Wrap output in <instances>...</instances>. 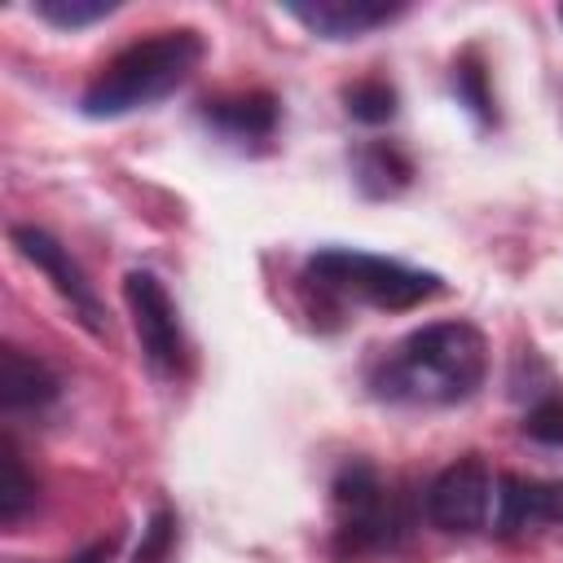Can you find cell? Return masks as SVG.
Returning <instances> with one entry per match:
<instances>
[{"instance_id": "7a4b0ae2", "label": "cell", "mask_w": 563, "mask_h": 563, "mask_svg": "<svg viewBox=\"0 0 563 563\" xmlns=\"http://www.w3.org/2000/svg\"><path fill=\"white\" fill-rule=\"evenodd\" d=\"M202 62L198 31H158L114 53L79 97L88 119H119L172 97Z\"/></svg>"}, {"instance_id": "8992f818", "label": "cell", "mask_w": 563, "mask_h": 563, "mask_svg": "<svg viewBox=\"0 0 563 563\" xmlns=\"http://www.w3.org/2000/svg\"><path fill=\"white\" fill-rule=\"evenodd\" d=\"M497 475L479 457H462L444 466L427 488V519L444 532H479L493 523Z\"/></svg>"}, {"instance_id": "5b68a950", "label": "cell", "mask_w": 563, "mask_h": 563, "mask_svg": "<svg viewBox=\"0 0 563 563\" xmlns=\"http://www.w3.org/2000/svg\"><path fill=\"white\" fill-rule=\"evenodd\" d=\"M123 299H128V312H132V330H136V343L145 352V361L167 374V378H180L189 369V343H185V330H180V312L167 295V286L136 268L128 273L123 282Z\"/></svg>"}, {"instance_id": "6da1fadb", "label": "cell", "mask_w": 563, "mask_h": 563, "mask_svg": "<svg viewBox=\"0 0 563 563\" xmlns=\"http://www.w3.org/2000/svg\"><path fill=\"white\" fill-rule=\"evenodd\" d=\"M484 374H488L484 334L471 321H431L409 339H400L378 361L369 387L396 405H457L475 396Z\"/></svg>"}, {"instance_id": "9a60e30c", "label": "cell", "mask_w": 563, "mask_h": 563, "mask_svg": "<svg viewBox=\"0 0 563 563\" xmlns=\"http://www.w3.org/2000/svg\"><path fill=\"white\" fill-rule=\"evenodd\" d=\"M453 92H457V101H462L479 123H488V119H493V97H488L484 62H479L475 53H466V57H457V62H453Z\"/></svg>"}, {"instance_id": "2e32d148", "label": "cell", "mask_w": 563, "mask_h": 563, "mask_svg": "<svg viewBox=\"0 0 563 563\" xmlns=\"http://www.w3.org/2000/svg\"><path fill=\"white\" fill-rule=\"evenodd\" d=\"M343 101H347V114L361 119V123H387V119L396 114V92H391V84H383V79H361V84H352V88L343 92Z\"/></svg>"}, {"instance_id": "7c38bea8", "label": "cell", "mask_w": 563, "mask_h": 563, "mask_svg": "<svg viewBox=\"0 0 563 563\" xmlns=\"http://www.w3.org/2000/svg\"><path fill=\"white\" fill-rule=\"evenodd\" d=\"M409 176H413L409 158H405L396 145H387V141H374V145H365V150L356 154V180H361V189L374 194V198H387V194L405 189Z\"/></svg>"}, {"instance_id": "30bf717a", "label": "cell", "mask_w": 563, "mask_h": 563, "mask_svg": "<svg viewBox=\"0 0 563 563\" xmlns=\"http://www.w3.org/2000/svg\"><path fill=\"white\" fill-rule=\"evenodd\" d=\"M62 391L57 374L48 369V361L22 352V347H0V405L9 413H22V409H44L53 405Z\"/></svg>"}, {"instance_id": "d6986e66", "label": "cell", "mask_w": 563, "mask_h": 563, "mask_svg": "<svg viewBox=\"0 0 563 563\" xmlns=\"http://www.w3.org/2000/svg\"><path fill=\"white\" fill-rule=\"evenodd\" d=\"M66 563H106V545H88V550H79V554L66 559Z\"/></svg>"}, {"instance_id": "ffe728a7", "label": "cell", "mask_w": 563, "mask_h": 563, "mask_svg": "<svg viewBox=\"0 0 563 563\" xmlns=\"http://www.w3.org/2000/svg\"><path fill=\"white\" fill-rule=\"evenodd\" d=\"M559 22H563V9H559Z\"/></svg>"}, {"instance_id": "ba28073f", "label": "cell", "mask_w": 563, "mask_h": 563, "mask_svg": "<svg viewBox=\"0 0 563 563\" xmlns=\"http://www.w3.org/2000/svg\"><path fill=\"white\" fill-rule=\"evenodd\" d=\"M545 523H563V479L497 475L493 528L501 537H515V532H532Z\"/></svg>"}, {"instance_id": "52a82bcc", "label": "cell", "mask_w": 563, "mask_h": 563, "mask_svg": "<svg viewBox=\"0 0 563 563\" xmlns=\"http://www.w3.org/2000/svg\"><path fill=\"white\" fill-rule=\"evenodd\" d=\"M13 246L22 251V260H31V264L53 282V290L70 303V312H75L92 334H106V308H101V299H97V290H92V282H88V273L75 264V255H70L53 233H44V229H35V224H18V229H13Z\"/></svg>"}, {"instance_id": "ac0fdd59", "label": "cell", "mask_w": 563, "mask_h": 563, "mask_svg": "<svg viewBox=\"0 0 563 563\" xmlns=\"http://www.w3.org/2000/svg\"><path fill=\"white\" fill-rule=\"evenodd\" d=\"M167 541H172V519H167V515H158V519L150 523V545L136 554V563H154V559L163 554V545H167Z\"/></svg>"}, {"instance_id": "3957f363", "label": "cell", "mask_w": 563, "mask_h": 563, "mask_svg": "<svg viewBox=\"0 0 563 563\" xmlns=\"http://www.w3.org/2000/svg\"><path fill=\"white\" fill-rule=\"evenodd\" d=\"M308 277L317 290L334 295V299H352L365 308H383V312H405L427 303L431 295H440V277L427 268H409L400 260L387 255H369V251H317L308 260Z\"/></svg>"}, {"instance_id": "8fae6325", "label": "cell", "mask_w": 563, "mask_h": 563, "mask_svg": "<svg viewBox=\"0 0 563 563\" xmlns=\"http://www.w3.org/2000/svg\"><path fill=\"white\" fill-rule=\"evenodd\" d=\"M207 123H216L224 136L238 141H264L277 128V101L268 92H238L207 106Z\"/></svg>"}, {"instance_id": "4fadbf2b", "label": "cell", "mask_w": 563, "mask_h": 563, "mask_svg": "<svg viewBox=\"0 0 563 563\" xmlns=\"http://www.w3.org/2000/svg\"><path fill=\"white\" fill-rule=\"evenodd\" d=\"M31 506H35V479L26 475L13 435H4V440H0V523H4V528L22 523Z\"/></svg>"}, {"instance_id": "5bb4252c", "label": "cell", "mask_w": 563, "mask_h": 563, "mask_svg": "<svg viewBox=\"0 0 563 563\" xmlns=\"http://www.w3.org/2000/svg\"><path fill=\"white\" fill-rule=\"evenodd\" d=\"M119 9V0H35V13L62 31H79L92 26L101 18H110Z\"/></svg>"}, {"instance_id": "277c9868", "label": "cell", "mask_w": 563, "mask_h": 563, "mask_svg": "<svg viewBox=\"0 0 563 563\" xmlns=\"http://www.w3.org/2000/svg\"><path fill=\"white\" fill-rule=\"evenodd\" d=\"M334 510H339V550L343 554H383L405 532L400 501L387 493L378 471L365 462H347L339 471Z\"/></svg>"}, {"instance_id": "9c48e42d", "label": "cell", "mask_w": 563, "mask_h": 563, "mask_svg": "<svg viewBox=\"0 0 563 563\" xmlns=\"http://www.w3.org/2000/svg\"><path fill=\"white\" fill-rule=\"evenodd\" d=\"M286 13L321 40H356L374 26L396 22L405 4L396 0H299V4H286Z\"/></svg>"}, {"instance_id": "e0dca14e", "label": "cell", "mask_w": 563, "mask_h": 563, "mask_svg": "<svg viewBox=\"0 0 563 563\" xmlns=\"http://www.w3.org/2000/svg\"><path fill=\"white\" fill-rule=\"evenodd\" d=\"M523 435H532L537 444H563V391L541 396L528 413H523Z\"/></svg>"}]
</instances>
